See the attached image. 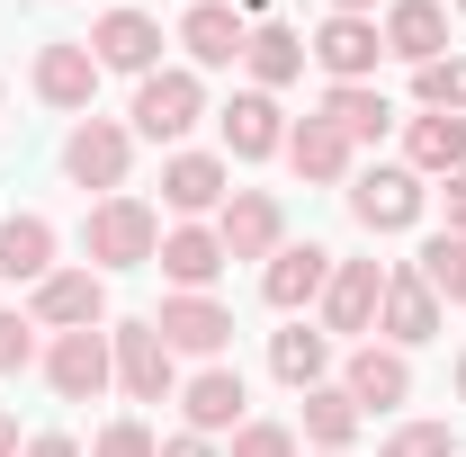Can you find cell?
<instances>
[{"label":"cell","mask_w":466,"mask_h":457,"mask_svg":"<svg viewBox=\"0 0 466 457\" xmlns=\"http://www.w3.org/2000/svg\"><path fill=\"white\" fill-rule=\"evenodd\" d=\"M269 377H279V386H296V395L332 386V332H305V323L269 332Z\"/></svg>","instance_id":"cell-24"},{"label":"cell","mask_w":466,"mask_h":457,"mask_svg":"<svg viewBox=\"0 0 466 457\" xmlns=\"http://www.w3.org/2000/svg\"><path fill=\"white\" fill-rule=\"evenodd\" d=\"M305 55L323 63L332 81H368V72H377V55H386V36H377V18H323Z\"/></svg>","instance_id":"cell-22"},{"label":"cell","mask_w":466,"mask_h":457,"mask_svg":"<svg viewBox=\"0 0 466 457\" xmlns=\"http://www.w3.org/2000/svg\"><path fill=\"white\" fill-rule=\"evenodd\" d=\"M0 279H18V287L55 279V225L46 216H9L0 225Z\"/></svg>","instance_id":"cell-27"},{"label":"cell","mask_w":466,"mask_h":457,"mask_svg":"<svg viewBox=\"0 0 466 457\" xmlns=\"http://www.w3.org/2000/svg\"><path fill=\"white\" fill-rule=\"evenodd\" d=\"M108 359H116V386H126L135 403H162V395H179V359L162 350L153 314H144V323H116V332H108Z\"/></svg>","instance_id":"cell-5"},{"label":"cell","mask_w":466,"mask_h":457,"mask_svg":"<svg viewBox=\"0 0 466 457\" xmlns=\"http://www.w3.org/2000/svg\"><path fill=\"white\" fill-rule=\"evenodd\" d=\"M368 9H377V0H332V18H368Z\"/></svg>","instance_id":"cell-40"},{"label":"cell","mask_w":466,"mask_h":457,"mask_svg":"<svg viewBox=\"0 0 466 457\" xmlns=\"http://www.w3.org/2000/svg\"><path fill=\"white\" fill-rule=\"evenodd\" d=\"M153 269L171 279V296H207V287L225 279V242H216V225H171L162 251H153Z\"/></svg>","instance_id":"cell-18"},{"label":"cell","mask_w":466,"mask_h":457,"mask_svg":"<svg viewBox=\"0 0 466 457\" xmlns=\"http://www.w3.org/2000/svg\"><path fill=\"white\" fill-rule=\"evenodd\" d=\"M323 117L341 126L350 144H386V126H395V108H386L377 81H332V90H323Z\"/></svg>","instance_id":"cell-26"},{"label":"cell","mask_w":466,"mask_h":457,"mask_svg":"<svg viewBox=\"0 0 466 457\" xmlns=\"http://www.w3.org/2000/svg\"><path fill=\"white\" fill-rule=\"evenodd\" d=\"M412 269L431 279V296H440V305H466V233H431Z\"/></svg>","instance_id":"cell-30"},{"label":"cell","mask_w":466,"mask_h":457,"mask_svg":"<svg viewBox=\"0 0 466 457\" xmlns=\"http://www.w3.org/2000/svg\"><path fill=\"white\" fill-rule=\"evenodd\" d=\"M404 171H421V179H449V171H466V117H412L404 126Z\"/></svg>","instance_id":"cell-25"},{"label":"cell","mask_w":466,"mask_h":457,"mask_svg":"<svg viewBox=\"0 0 466 457\" xmlns=\"http://www.w3.org/2000/svg\"><path fill=\"white\" fill-rule=\"evenodd\" d=\"M242 403H251V395H242V368H225V359H207V368L179 386V412H188V431H198V440H216V431H242V421H251Z\"/></svg>","instance_id":"cell-16"},{"label":"cell","mask_w":466,"mask_h":457,"mask_svg":"<svg viewBox=\"0 0 466 457\" xmlns=\"http://www.w3.org/2000/svg\"><path fill=\"white\" fill-rule=\"evenodd\" d=\"M412 99H421L431 117H466V63L458 55L421 63V72H412Z\"/></svg>","instance_id":"cell-31"},{"label":"cell","mask_w":466,"mask_h":457,"mask_svg":"<svg viewBox=\"0 0 466 457\" xmlns=\"http://www.w3.org/2000/svg\"><path fill=\"white\" fill-rule=\"evenodd\" d=\"M225 153L233 162H269V153H288V117L269 90H233L225 99Z\"/></svg>","instance_id":"cell-20"},{"label":"cell","mask_w":466,"mask_h":457,"mask_svg":"<svg viewBox=\"0 0 466 457\" xmlns=\"http://www.w3.org/2000/svg\"><path fill=\"white\" fill-rule=\"evenodd\" d=\"M242 63H251V90H269V99H279L296 72H305V36H296V27H251Z\"/></svg>","instance_id":"cell-28"},{"label":"cell","mask_w":466,"mask_h":457,"mask_svg":"<svg viewBox=\"0 0 466 457\" xmlns=\"http://www.w3.org/2000/svg\"><path fill=\"white\" fill-rule=\"evenodd\" d=\"M46 386H55L63 403H99L116 386L108 332H55V341H46Z\"/></svg>","instance_id":"cell-6"},{"label":"cell","mask_w":466,"mask_h":457,"mask_svg":"<svg viewBox=\"0 0 466 457\" xmlns=\"http://www.w3.org/2000/svg\"><path fill=\"white\" fill-rule=\"evenodd\" d=\"M323 287H332V251L323 242H279L269 251V269H260V296L296 314V305H323Z\"/></svg>","instance_id":"cell-17"},{"label":"cell","mask_w":466,"mask_h":457,"mask_svg":"<svg viewBox=\"0 0 466 457\" xmlns=\"http://www.w3.org/2000/svg\"><path fill=\"white\" fill-rule=\"evenodd\" d=\"M440 198H449V233H466V171H449V188H440Z\"/></svg>","instance_id":"cell-37"},{"label":"cell","mask_w":466,"mask_h":457,"mask_svg":"<svg viewBox=\"0 0 466 457\" xmlns=\"http://www.w3.org/2000/svg\"><path fill=\"white\" fill-rule=\"evenodd\" d=\"M458 9H466V0H458Z\"/></svg>","instance_id":"cell-43"},{"label":"cell","mask_w":466,"mask_h":457,"mask_svg":"<svg viewBox=\"0 0 466 457\" xmlns=\"http://www.w3.org/2000/svg\"><path fill=\"white\" fill-rule=\"evenodd\" d=\"M36 99L63 117H90V99H99V55L81 46V36H63V46H36Z\"/></svg>","instance_id":"cell-10"},{"label":"cell","mask_w":466,"mask_h":457,"mask_svg":"<svg viewBox=\"0 0 466 457\" xmlns=\"http://www.w3.org/2000/svg\"><path fill=\"white\" fill-rule=\"evenodd\" d=\"M135 135H153V144H179L198 117H207V81L188 72V63H162V72H144L135 81Z\"/></svg>","instance_id":"cell-2"},{"label":"cell","mask_w":466,"mask_h":457,"mask_svg":"<svg viewBox=\"0 0 466 457\" xmlns=\"http://www.w3.org/2000/svg\"><path fill=\"white\" fill-rule=\"evenodd\" d=\"M90 55H99V72H162V18H144V9H108L90 36H81Z\"/></svg>","instance_id":"cell-13"},{"label":"cell","mask_w":466,"mask_h":457,"mask_svg":"<svg viewBox=\"0 0 466 457\" xmlns=\"http://www.w3.org/2000/svg\"><path fill=\"white\" fill-rule=\"evenodd\" d=\"M225 198H233V162L225 153H171V162H162V207H171L179 225L216 216Z\"/></svg>","instance_id":"cell-11"},{"label":"cell","mask_w":466,"mask_h":457,"mask_svg":"<svg viewBox=\"0 0 466 457\" xmlns=\"http://www.w3.org/2000/svg\"><path fill=\"white\" fill-rule=\"evenodd\" d=\"M359 421H368V412H359L341 386H314V395H305V412H296V431H305V440H314L323 457H332V449H350V440H359Z\"/></svg>","instance_id":"cell-29"},{"label":"cell","mask_w":466,"mask_h":457,"mask_svg":"<svg viewBox=\"0 0 466 457\" xmlns=\"http://www.w3.org/2000/svg\"><path fill=\"white\" fill-rule=\"evenodd\" d=\"M81 251H90V269L108 279V269H153V251H162V216L144 207V198H99L90 207V225H81Z\"/></svg>","instance_id":"cell-1"},{"label":"cell","mask_w":466,"mask_h":457,"mask_svg":"<svg viewBox=\"0 0 466 457\" xmlns=\"http://www.w3.org/2000/svg\"><path fill=\"white\" fill-rule=\"evenodd\" d=\"M458 403H466V359H458Z\"/></svg>","instance_id":"cell-41"},{"label":"cell","mask_w":466,"mask_h":457,"mask_svg":"<svg viewBox=\"0 0 466 457\" xmlns=\"http://www.w3.org/2000/svg\"><path fill=\"white\" fill-rule=\"evenodd\" d=\"M179 46H188V72H225V63H242L251 27H242V9H225V0H198L179 18Z\"/></svg>","instance_id":"cell-19"},{"label":"cell","mask_w":466,"mask_h":457,"mask_svg":"<svg viewBox=\"0 0 466 457\" xmlns=\"http://www.w3.org/2000/svg\"><path fill=\"white\" fill-rule=\"evenodd\" d=\"M162 457H216V440H198V431H179V440H162Z\"/></svg>","instance_id":"cell-38"},{"label":"cell","mask_w":466,"mask_h":457,"mask_svg":"<svg viewBox=\"0 0 466 457\" xmlns=\"http://www.w3.org/2000/svg\"><path fill=\"white\" fill-rule=\"evenodd\" d=\"M377 332L395 350H421V341H440V296H431V279L421 269H386V305H377Z\"/></svg>","instance_id":"cell-15"},{"label":"cell","mask_w":466,"mask_h":457,"mask_svg":"<svg viewBox=\"0 0 466 457\" xmlns=\"http://www.w3.org/2000/svg\"><path fill=\"white\" fill-rule=\"evenodd\" d=\"M421 207H431V188H421V171H404V162H368V171H350V216L368 233H412L421 225Z\"/></svg>","instance_id":"cell-3"},{"label":"cell","mask_w":466,"mask_h":457,"mask_svg":"<svg viewBox=\"0 0 466 457\" xmlns=\"http://www.w3.org/2000/svg\"><path fill=\"white\" fill-rule=\"evenodd\" d=\"M153 332H162V350H171V359H225L233 305H216V296H162Z\"/></svg>","instance_id":"cell-8"},{"label":"cell","mask_w":466,"mask_h":457,"mask_svg":"<svg viewBox=\"0 0 466 457\" xmlns=\"http://www.w3.org/2000/svg\"><path fill=\"white\" fill-rule=\"evenodd\" d=\"M350 153H359V144H350V135H341V126H332L323 108L288 126V171H296V179H314V188L350 179Z\"/></svg>","instance_id":"cell-21"},{"label":"cell","mask_w":466,"mask_h":457,"mask_svg":"<svg viewBox=\"0 0 466 457\" xmlns=\"http://www.w3.org/2000/svg\"><path fill=\"white\" fill-rule=\"evenodd\" d=\"M341 395L359 412H395V403H412V359L395 341H359L350 368H341Z\"/></svg>","instance_id":"cell-12"},{"label":"cell","mask_w":466,"mask_h":457,"mask_svg":"<svg viewBox=\"0 0 466 457\" xmlns=\"http://www.w3.org/2000/svg\"><path fill=\"white\" fill-rule=\"evenodd\" d=\"M233 457H296V431L288 421H242L233 431Z\"/></svg>","instance_id":"cell-33"},{"label":"cell","mask_w":466,"mask_h":457,"mask_svg":"<svg viewBox=\"0 0 466 457\" xmlns=\"http://www.w3.org/2000/svg\"><path fill=\"white\" fill-rule=\"evenodd\" d=\"M216 242H225V260H269L288 242V207L269 188H233L225 207H216Z\"/></svg>","instance_id":"cell-7"},{"label":"cell","mask_w":466,"mask_h":457,"mask_svg":"<svg viewBox=\"0 0 466 457\" xmlns=\"http://www.w3.org/2000/svg\"><path fill=\"white\" fill-rule=\"evenodd\" d=\"M126 162H135V126H116V117H81V126L63 135V179H72V188L116 198V188H126Z\"/></svg>","instance_id":"cell-4"},{"label":"cell","mask_w":466,"mask_h":457,"mask_svg":"<svg viewBox=\"0 0 466 457\" xmlns=\"http://www.w3.org/2000/svg\"><path fill=\"white\" fill-rule=\"evenodd\" d=\"M18 457H81V440H63V431H36V440H27Z\"/></svg>","instance_id":"cell-36"},{"label":"cell","mask_w":466,"mask_h":457,"mask_svg":"<svg viewBox=\"0 0 466 457\" xmlns=\"http://www.w3.org/2000/svg\"><path fill=\"white\" fill-rule=\"evenodd\" d=\"M332 457H350V449H332Z\"/></svg>","instance_id":"cell-42"},{"label":"cell","mask_w":466,"mask_h":457,"mask_svg":"<svg viewBox=\"0 0 466 457\" xmlns=\"http://www.w3.org/2000/svg\"><path fill=\"white\" fill-rule=\"evenodd\" d=\"M18 449H27V440H18V421L0 412V457H18Z\"/></svg>","instance_id":"cell-39"},{"label":"cell","mask_w":466,"mask_h":457,"mask_svg":"<svg viewBox=\"0 0 466 457\" xmlns=\"http://www.w3.org/2000/svg\"><path fill=\"white\" fill-rule=\"evenodd\" d=\"M90 457H162V440H153L144 421H108V431L90 440Z\"/></svg>","instance_id":"cell-34"},{"label":"cell","mask_w":466,"mask_h":457,"mask_svg":"<svg viewBox=\"0 0 466 457\" xmlns=\"http://www.w3.org/2000/svg\"><path fill=\"white\" fill-rule=\"evenodd\" d=\"M377 305H386V269H377V260H332V287H323V332H332V341L377 332Z\"/></svg>","instance_id":"cell-14"},{"label":"cell","mask_w":466,"mask_h":457,"mask_svg":"<svg viewBox=\"0 0 466 457\" xmlns=\"http://www.w3.org/2000/svg\"><path fill=\"white\" fill-rule=\"evenodd\" d=\"M386 457H458V431H449V421H404V431L386 440Z\"/></svg>","instance_id":"cell-32"},{"label":"cell","mask_w":466,"mask_h":457,"mask_svg":"<svg viewBox=\"0 0 466 457\" xmlns=\"http://www.w3.org/2000/svg\"><path fill=\"white\" fill-rule=\"evenodd\" d=\"M36 323H46V332H99V323H108V279H99L90 260L36 279Z\"/></svg>","instance_id":"cell-9"},{"label":"cell","mask_w":466,"mask_h":457,"mask_svg":"<svg viewBox=\"0 0 466 457\" xmlns=\"http://www.w3.org/2000/svg\"><path fill=\"white\" fill-rule=\"evenodd\" d=\"M36 359V314H0V377H18Z\"/></svg>","instance_id":"cell-35"},{"label":"cell","mask_w":466,"mask_h":457,"mask_svg":"<svg viewBox=\"0 0 466 457\" xmlns=\"http://www.w3.org/2000/svg\"><path fill=\"white\" fill-rule=\"evenodd\" d=\"M377 36H386V55H404L412 72H421V63L449 55V9H440V0H395Z\"/></svg>","instance_id":"cell-23"}]
</instances>
